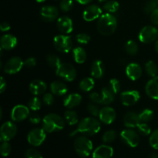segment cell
Listing matches in <instances>:
<instances>
[{
  "instance_id": "16",
  "label": "cell",
  "mask_w": 158,
  "mask_h": 158,
  "mask_svg": "<svg viewBox=\"0 0 158 158\" xmlns=\"http://www.w3.org/2000/svg\"><path fill=\"white\" fill-rule=\"evenodd\" d=\"M102 15V9L97 5H90L84 9L83 18L86 22H92Z\"/></svg>"
},
{
  "instance_id": "41",
  "label": "cell",
  "mask_w": 158,
  "mask_h": 158,
  "mask_svg": "<svg viewBox=\"0 0 158 158\" xmlns=\"http://www.w3.org/2000/svg\"><path fill=\"white\" fill-rule=\"evenodd\" d=\"M12 151V147L9 141H3L0 146V152L2 157H7Z\"/></svg>"
},
{
  "instance_id": "48",
  "label": "cell",
  "mask_w": 158,
  "mask_h": 158,
  "mask_svg": "<svg viewBox=\"0 0 158 158\" xmlns=\"http://www.w3.org/2000/svg\"><path fill=\"white\" fill-rule=\"evenodd\" d=\"M89 100L92 101V103H97V104H102V100H101V95L100 93L97 92H93L89 94Z\"/></svg>"
},
{
  "instance_id": "34",
  "label": "cell",
  "mask_w": 158,
  "mask_h": 158,
  "mask_svg": "<svg viewBox=\"0 0 158 158\" xmlns=\"http://www.w3.org/2000/svg\"><path fill=\"white\" fill-rule=\"evenodd\" d=\"M154 113L152 110L151 109H144L142 112L139 114V117H140V122L143 123H148L151 121L154 118Z\"/></svg>"
},
{
  "instance_id": "15",
  "label": "cell",
  "mask_w": 158,
  "mask_h": 158,
  "mask_svg": "<svg viewBox=\"0 0 158 158\" xmlns=\"http://www.w3.org/2000/svg\"><path fill=\"white\" fill-rule=\"evenodd\" d=\"M40 15L43 21L53 22L56 19H58L59 10L56 6H46L41 8Z\"/></svg>"
},
{
  "instance_id": "55",
  "label": "cell",
  "mask_w": 158,
  "mask_h": 158,
  "mask_svg": "<svg viewBox=\"0 0 158 158\" xmlns=\"http://www.w3.org/2000/svg\"><path fill=\"white\" fill-rule=\"evenodd\" d=\"M155 50H156V52L158 53V40L156 41V43H155Z\"/></svg>"
},
{
  "instance_id": "52",
  "label": "cell",
  "mask_w": 158,
  "mask_h": 158,
  "mask_svg": "<svg viewBox=\"0 0 158 158\" xmlns=\"http://www.w3.org/2000/svg\"><path fill=\"white\" fill-rule=\"evenodd\" d=\"M11 29V26L9 23L7 22H3L0 25V29H1L2 32H7L9 29Z\"/></svg>"
},
{
  "instance_id": "57",
  "label": "cell",
  "mask_w": 158,
  "mask_h": 158,
  "mask_svg": "<svg viewBox=\"0 0 158 158\" xmlns=\"http://www.w3.org/2000/svg\"><path fill=\"white\" fill-rule=\"evenodd\" d=\"M35 1H36L37 2L41 3V2H45V1H46V0H35Z\"/></svg>"
},
{
  "instance_id": "19",
  "label": "cell",
  "mask_w": 158,
  "mask_h": 158,
  "mask_svg": "<svg viewBox=\"0 0 158 158\" xmlns=\"http://www.w3.org/2000/svg\"><path fill=\"white\" fill-rule=\"evenodd\" d=\"M145 92L150 98L158 100V76L153 77L147 83Z\"/></svg>"
},
{
  "instance_id": "42",
  "label": "cell",
  "mask_w": 158,
  "mask_h": 158,
  "mask_svg": "<svg viewBox=\"0 0 158 158\" xmlns=\"http://www.w3.org/2000/svg\"><path fill=\"white\" fill-rule=\"evenodd\" d=\"M73 7V0H61L60 3V8L62 11L66 12L70 11Z\"/></svg>"
},
{
  "instance_id": "40",
  "label": "cell",
  "mask_w": 158,
  "mask_h": 158,
  "mask_svg": "<svg viewBox=\"0 0 158 158\" xmlns=\"http://www.w3.org/2000/svg\"><path fill=\"white\" fill-rule=\"evenodd\" d=\"M108 87L113 91L115 94H117L120 91V83L117 79L113 78L109 81V86Z\"/></svg>"
},
{
  "instance_id": "3",
  "label": "cell",
  "mask_w": 158,
  "mask_h": 158,
  "mask_svg": "<svg viewBox=\"0 0 158 158\" xmlns=\"http://www.w3.org/2000/svg\"><path fill=\"white\" fill-rule=\"evenodd\" d=\"M43 128L46 133H54L62 131L65 127V120L56 114H49L43 117Z\"/></svg>"
},
{
  "instance_id": "33",
  "label": "cell",
  "mask_w": 158,
  "mask_h": 158,
  "mask_svg": "<svg viewBox=\"0 0 158 158\" xmlns=\"http://www.w3.org/2000/svg\"><path fill=\"white\" fill-rule=\"evenodd\" d=\"M138 49V45L134 40H128L125 44V51L130 56L137 55Z\"/></svg>"
},
{
  "instance_id": "32",
  "label": "cell",
  "mask_w": 158,
  "mask_h": 158,
  "mask_svg": "<svg viewBox=\"0 0 158 158\" xmlns=\"http://www.w3.org/2000/svg\"><path fill=\"white\" fill-rule=\"evenodd\" d=\"M103 9L107 12H109V13L113 14L119 10L120 4L116 0H109V1H106L105 2V4L103 6Z\"/></svg>"
},
{
  "instance_id": "22",
  "label": "cell",
  "mask_w": 158,
  "mask_h": 158,
  "mask_svg": "<svg viewBox=\"0 0 158 158\" xmlns=\"http://www.w3.org/2000/svg\"><path fill=\"white\" fill-rule=\"evenodd\" d=\"M113 155H114L113 148L106 144L97 147L93 152V158H111Z\"/></svg>"
},
{
  "instance_id": "29",
  "label": "cell",
  "mask_w": 158,
  "mask_h": 158,
  "mask_svg": "<svg viewBox=\"0 0 158 158\" xmlns=\"http://www.w3.org/2000/svg\"><path fill=\"white\" fill-rule=\"evenodd\" d=\"M94 85H95V81L93 77H86L80 81L79 86L83 92H89L94 89Z\"/></svg>"
},
{
  "instance_id": "5",
  "label": "cell",
  "mask_w": 158,
  "mask_h": 158,
  "mask_svg": "<svg viewBox=\"0 0 158 158\" xmlns=\"http://www.w3.org/2000/svg\"><path fill=\"white\" fill-rule=\"evenodd\" d=\"M53 45L56 49L60 52L67 53L73 48V40L69 35L61 34L54 37Z\"/></svg>"
},
{
  "instance_id": "10",
  "label": "cell",
  "mask_w": 158,
  "mask_h": 158,
  "mask_svg": "<svg viewBox=\"0 0 158 158\" xmlns=\"http://www.w3.org/2000/svg\"><path fill=\"white\" fill-rule=\"evenodd\" d=\"M120 138L122 141L131 148H136L140 143V136L133 128H127L122 131Z\"/></svg>"
},
{
  "instance_id": "23",
  "label": "cell",
  "mask_w": 158,
  "mask_h": 158,
  "mask_svg": "<svg viewBox=\"0 0 158 158\" xmlns=\"http://www.w3.org/2000/svg\"><path fill=\"white\" fill-rule=\"evenodd\" d=\"M140 123L139 114L135 112H128L123 117V124L127 128H135Z\"/></svg>"
},
{
  "instance_id": "37",
  "label": "cell",
  "mask_w": 158,
  "mask_h": 158,
  "mask_svg": "<svg viewBox=\"0 0 158 158\" xmlns=\"http://www.w3.org/2000/svg\"><path fill=\"white\" fill-rule=\"evenodd\" d=\"M137 131L140 133L141 135L143 136H148L151 134V128L149 125L147 123H143V122H140L138 124V126L137 127Z\"/></svg>"
},
{
  "instance_id": "2",
  "label": "cell",
  "mask_w": 158,
  "mask_h": 158,
  "mask_svg": "<svg viewBox=\"0 0 158 158\" xmlns=\"http://www.w3.org/2000/svg\"><path fill=\"white\" fill-rule=\"evenodd\" d=\"M97 30L101 35L109 36L115 32L117 27V18L112 13L103 14L98 19L97 24Z\"/></svg>"
},
{
  "instance_id": "53",
  "label": "cell",
  "mask_w": 158,
  "mask_h": 158,
  "mask_svg": "<svg viewBox=\"0 0 158 158\" xmlns=\"http://www.w3.org/2000/svg\"><path fill=\"white\" fill-rule=\"evenodd\" d=\"M6 81L5 80L4 77H1V79H0V93L2 94L4 93V91L6 90Z\"/></svg>"
},
{
  "instance_id": "60",
  "label": "cell",
  "mask_w": 158,
  "mask_h": 158,
  "mask_svg": "<svg viewBox=\"0 0 158 158\" xmlns=\"http://www.w3.org/2000/svg\"><path fill=\"white\" fill-rule=\"evenodd\" d=\"M156 2H157V5H158V0H156Z\"/></svg>"
},
{
  "instance_id": "7",
  "label": "cell",
  "mask_w": 158,
  "mask_h": 158,
  "mask_svg": "<svg viewBox=\"0 0 158 158\" xmlns=\"http://www.w3.org/2000/svg\"><path fill=\"white\" fill-rule=\"evenodd\" d=\"M138 39L141 43L148 44L158 39V29L154 26H146L142 28L138 35Z\"/></svg>"
},
{
  "instance_id": "14",
  "label": "cell",
  "mask_w": 158,
  "mask_h": 158,
  "mask_svg": "<svg viewBox=\"0 0 158 158\" xmlns=\"http://www.w3.org/2000/svg\"><path fill=\"white\" fill-rule=\"evenodd\" d=\"M99 119L101 123L106 125H110L114 122L117 117L115 110L109 106H106L100 109L99 113Z\"/></svg>"
},
{
  "instance_id": "21",
  "label": "cell",
  "mask_w": 158,
  "mask_h": 158,
  "mask_svg": "<svg viewBox=\"0 0 158 158\" xmlns=\"http://www.w3.org/2000/svg\"><path fill=\"white\" fill-rule=\"evenodd\" d=\"M29 89L32 95H42V94H45L47 89V85L44 81L41 80H34L29 84Z\"/></svg>"
},
{
  "instance_id": "49",
  "label": "cell",
  "mask_w": 158,
  "mask_h": 158,
  "mask_svg": "<svg viewBox=\"0 0 158 158\" xmlns=\"http://www.w3.org/2000/svg\"><path fill=\"white\" fill-rule=\"evenodd\" d=\"M29 122H30L31 123H32V124H38V123H40L42 120L40 115H38L37 114H35V113L30 114L29 117Z\"/></svg>"
},
{
  "instance_id": "46",
  "label": "cell",
  "mask_w": 158,
  "mask_h": 158,
  "mask_svg": "<svg viewBox=\"0 0 158 158\" xmlns=\"http://www.w3.org/2000/svg\"><path fill=\"white\" fill-rule=\"evenodd\" d=\"M54 96L52 93H46L43 97V102L46 106H51L54 103Z\"/></svg>"
},
{
  "instance_id": "56",
  "label": "cell",
  "mask_w": 158,
  "mask_h": 158,
  "mask_svg": "<svg viewBox=\"0 0 158 158\" xmlns=\"http://www.w3.org/2000/svg\"><path fill=\"white\" fill-rule=\"evenodd\" d=\"M151 158H158V154H153L151 155Z\"/></svg>"
},
{
  "instance_id": "27",
  "label": "cell",
  "mask_w": 158,
  "mask_h": 158,
  "mask_svg": "<svg viewBox=\"0 0 158 158\" xmlns=\"http://www.w3.org/2000/svg\"><path fill=\"white\" fill-rule=\"evenodd\" d=\"M100 95H101L102 104L103 105L107 106V105L113 103L114 101V100H115L116 94L109 87H107V86L106 87H103L101 89Z\"/></svg>"
},
{
  "instance_id": "26",
  "label": "cell",
  "mask_w": 158,
  "mask_h": 158,
  "mask_svg": "<svg viewBox=\"0 0 158 158\" xmlns=\"http://www.w3.org/2000/svg\"><path fill=\"white\" fill-rule=\"evenodd\" d=\"M50 90L53 95L57 97H63L67 94L68 87L63 82L56 80L52 82L50 84Z\"/></svg>"
},
{
  "instance_id": "54",
  "label": "cell",
  "mask_w": 158,
  "mask_h": 158,
  "mask_svg": "<svg viewBox=\"0 0 158 158\" xmlns=\"http://www.w3.org/2000/svg\"><path fill=\"white\" fill-rule=\"evenodd\" d=\"M76 1L81 5H87L90 3L93 0H76Z\"/></svg>"
},
{
  "instance_id": "58",
  "label": "cell",
  "mask_w": 158,
  "mask_h": 158,
  "mask_svg": "<svg viewBox=\"0 0 158 158\" xmlns=\"http://www.w3.org/2000/svg\"><path fill=\"white\" fill-rule=\"evenodd\" d=\"M0 112H1V114H0V120H1L2 117V110L0 109Z\"/></svg>"
},
{
  "instance_id": "1",
  "label": "cell",
  "mask_w": 158,
  "mask_h": 158,
  "mask_svg": "<svg viewBox=\"0 0 158 158\" xmlns=\"http://www.w3.org/2000/svg\"><path fill=\"white\" fill-rule=\"evenodd\" d=\"M100 122L94 117H86L79 122L77 130L70 134L71 137L76 135L77 133L84 136H94L100 131Z\"/></svg>"
},
{
  "instance_id": "59",
  "label": "cell",
  "mask_w": 158,
  "mask_h": 158,
  "mask_svg": "<svg viewBox=\"0 0 158 158\" xmlns=\"http://www.w3.org/2000/svg\"><path fill=\"white\" fill-rule=\"evenodd\" d=\"M99 2H106V1H108V0H98Z\"/></svg>"
},
{
  "instance_id": "35",
  "label": "cell",
  "mask_w": 158,
  "mask_h": 158,
  "mask_svg": "<svg viewBox=\"0 0 158 158\" xmlns=\"http://www.w3.org/2000/svg\"><path fill=\"white\" fill-rule=\"evenodd\" d=\"M46 61H47V63L49 64V66H51V67L55 69H56L62 63L60 57L57 56L56 55H53V54L48 55L47 57H46Z\"/></svg>"
},
{
  "instance_id": "11",
  "label": "cell",
  "mask_w": 158,
  "mask_h": 158,
  "mask_svg": "<svg viewBox=\"0 0 158 158\" xmlns=\"http://www.w3.org/2000/svg\"><path fill=\"white\" fill-rule=\"evenodd\" d=\"M24 61L19 56H14L9 59L3 67V71L6 74L12 75L19 72L24 66Z\"/></svg>"
},
{
  "instance_id": "12",
  "label": "cell",
  "mask_w": 158,
  "mask_h": 158,
  "mask_svg": "<svg viewBox=\"0 0 158 158\" xmlns=\"http://www.w3.org/2000/svg\"><path fill=\"white\" fill-rule=\"evenodd\" d=\"M29 106L25 105L19 104L14 106L11 111V119L14 122H21L26 120L29 117L30 112H29Z\"/></svg>"
},
{
  "instance_id": "28",
  "label": "cell",
  "mask_w": 158,
  "mask_h": 158,
  "mask_svg": "<svg viewBox=\"0 0 158 158\" xmlns=\"http://www.w3.org/2000/svg\"><path fill=\"white\" fill-rule=\"evenodd\" d=\"M73 56L76 63L78 64H83L86 61L87 55L86 50L83 48L77 46L73 49Z\"/></svg>"
},
{
  "instance_id": "4",
  "label": "cell",
  "mask_w": 158,
  "mask_h": 158,
  "mask_svg": "<svg viewBox=\"0 0 158 158\" xmlns=\"http://www.w3.org/2000/svg\"><path fill=\"white\" fill-rule=\"evenodd\" d=\"M94 148L92 141L86 136L78 137L74 141V149L81 157H86L91 154Z\"/></svg>"
},
{
  "instance_id": "6",
  "label": "cell",
  "mask_w": 158,
  "mask_h": 158,
  "mask_svg": "<svg viewBox=\"0 0 158 158\" xmlns=\"http://www.w3.org/2000/svg\"><path fill=\"white\" fill-rule=\"evenodd\" d=\"M56 74L67 82H72L77 77V70L73 65L67 63H62L56 69Z\"/></svg>"
},
{
  "instance_id": "18",
  "label": "cell",
  "mask_w": 158,
  "mask_h": 158,
  "mask_svg": "<svg viewBox=\"0 0 158 158\" xmlns=\"http://www.w3.org/2000/svg\"><path fill=\"white\" fill-rule=\"evenodd\" d=\"M142 68L140 64L137 63H131L126 67V75L130 80L135 81L140 78L142 76Z\"/></svg>"
},
{
  "instance_id": "36",
  "label": "cell",
  "mask_w": 158,
  "mask_h": 158,
  "mask_svg": "<svg viewBox=\"0 0 158 158\" xmlns=\"http://www.w3.org/2000/svg\"><path fill=\"white\" fill-rule=\"evenodd\" d=\"M28 106H29V109L32 111H38L41 109L42 107V102L40 100V98L37 97V96L32 97V99H30L28 103Z\"/></svg>"
},
{
  "instance_id": "38",
  "label": "cell",
  "mask_w": 158,
  "mask_h": 158,
  "mask_svg": "<svg viewBox=\"0 0 158 158\" xmlns=\"http://www.w3.org/2000/svg\"><path fill=\"white\" fill-rule=\"evenodd\" d=\"M117 138V133L115 131H108L103 134L102 140H103V143H111V142L114 141L115 139Z\"/></svg>"
},
{
  "instance_id": "43",
  "label": "cell",
  "mask_w": 158,
  "mask_h": 158,
  "mask_svg": "<svg viewBox=\"0 0 158 158\" xmlns=\"http://www.w3.org/2000/svg\"><path fill=\"white\" fill-rule=\"evenodd\" d=\"M149 143L154 149L158 150V129L151 133L150 136Z\"/></svg>"
},
{
  "instance_id": "39",
  "label": "cell",
  "mask_w": 158,
  "mask_h": 158,
  "mask_svg": "<svg viewBox=\"0 0 158 158\" xmlns=\"http://www.w3.org/2000/svg\"><path fill=\"white\" fill-rule=\"evenodd\" d=\"M158 7V5L156 0H149L145 4L143 11L146 14H151Z\"/></svg>"
},
{
  "instance_id": "45",
  "label": "cell",
  "mask_w": 158,
  "mask_h": 158,
  "mask_svg": "<svg viewBox=\"0 0 158 158\" xmlns=\"http://www.w3.org/2000/svg\"><path fill=\"white\" fill-rule=\"evenodd\" d=\"M26 158H43L41 153L34 148H30L26 151Z\"/></svg>"
},
{
  "instance_id": "17",
  "label": "cell",
  "mask_w": 158,
  "mask_h": 158,
  "mask_svg": "<svg viewBox=\"0 0 158 158\" xmlns=\"http://www.w3.org/2000/svg\"><path fill=\"white\" fill-rule=\"evenodd\" d=\"M56 26L60 32H62L63 34H66V35L71 33L73 29V20L66 15L59 17L56 22Z\"/></svg>"
},
{
  "instance_id": "44",
  "label": "cell",
  "mask_w": 158,
  "mask_h": 158,
  "mask_svg": "<svg viewBox=\"0 0 158 158\" xmlns=\"http://www.w3.org/2000/svg\"><path fill=\"white\" fill-rule=\"evenodd\" d=\"M91 37L86 33H79L76 35V40L80 44L86 45L90 41Z\"/></svg>"
},
{
  "instance_id": "47",
  "label": "cell",
  "mask_w": 158,
  "mask_h": 158,
  "mask_svg": "<svg viewBox=\"0 0 158 158\" xmlns=\"http://www.w3.org/2000/svg\"><path fill=\"white\" fill-rule=\"evenodd\" d=\"M87 110H88V112L93 116V117H98L99 116V113H100V110H99L98 106L97 105L94 104V103H89L87 105Z\"/></svg>"
},
{
  "instance_id": "25",
  "label": "cell",
  "mask_w": 158,
  "mask_h": 158,
  "mask_svg": "<svg viewBox=\"0 0 158 158\" xmlns=\"http://www.w3.org/2000/svg\"><path fill=\"white\" fill-rule=\"evenodd\" d=\"M90 73L93 78L94 79H101L104 76L105 67L101 60H97L93 63L91 66Z\"/></svg>"
},
{
  "instance_id": "24",
  "label": "cell",
  "mask_w": 158,
  "mask_h": 158,
  "mask_svg": "<svg viewBox=\"0 0 158 158\" xmlns=\"http://www.w3.org/2000/svg\"><path fill=\"white\" fill-rule=\"evenodd\" d=\"M82 102V97L80 94H70L66 96L63 100V105L67 109H73L76 106H79Z\"/></svg>"
},
{
  "instance_id": "30",
  "label": "cell",
  "mask_w": 158,
  "mask_h": 158,
  "mask_svg": "<svg viewBox=\"0 0 158 158\" xmlns=\"http://www.w3.org/2000/svg\"><path fill=\"white\" fill-rule=\"evenodd\" d=\"M64 120L69 126H73L79 122L78 114L75 111L69 109L64 113Z\"/></svg>"
},
{
  "instance_id": "50",
  "label": "cell",
  "mask_w": 158,
  "mask_h": 158,
  "mask_svg": "<svg viewBox=\"0 0 158 158\" xmlns=\"http://www.w3.org/2000/svg\"><path fill=\"white\" fill-rule=\"evenodd\" d=\"M36 63V60H35V58H34V57H29V58L26 59L24 62L25 66L28 68L34 67V66H35Z\"/></svg>"
},
{
  "instance_id": "20",
  "label": "cell",
  "mask_w": 158,
  "mask_h": 158,
  "mask_svg": "<svg viewBox=\"0 0 158 158\" xmlns=\"http://www.w3.org/2000/svg\"><path fill=\"white\" fill-rule=\"evenodd\" d=\"M17 39L11 34H5L0 39V46L2 50H11L17 46Z\"/></svg>"
},
{
  "instance_id": "13",
  "label": "cell",
  "mask_w": 158,
  "mask_h": 158,
  "mask_svg": "<svg viewBox=\"0 0 158 158\" xmlns=\"http://www.w3.org/2000/svg\"><path fill=\"white\" fill-rule=\"evenodd\" d=\"M140 94L137 90H127L120 94V101L123 106H131L138 103Z\"/></svg>"
},
{
  "instance_id": "9",
  "label": "cell",
  "mask_w": 158,
  "mask_h": 158,
  "mask_svg": "<svg viewBox=\"0 0 158 158\" xmlns=\"http://www.w3.org/2000/svg\"><path fill=\"white\" fill-rule=\"evenodd\" d=\"M46 132L43 128H34L31 130L27 135L28 143L33 147H39L45 141Z\"/></svg>"
},
{
  "instance_id": "31",
  "label": "cell",
  "mask_w": 158,
  "mask_h": 158,
  "mask_svg": "<svg viewBox=\"0 0 158 158\" xmlns=\"http://www.w3.org/2000/svg\"><path fill=\"white\" fill-rule=\"evenodd\" d=\"M145 71H146L147 74L151 78L156 77L158 73V66L157 63L152 60L147 62L145 64Z\"/></svg>"
},
{
  "instance_id": "8",
  "label": "cell",
  "mask_w": 158,
  "mask_h": 158,
  "mask_svg": "<svg viewBox=\"0 0 158 158\" xmlns=\"http://www.w3.org/2000/svg\"><path fill=\"white\" fill-rule=\"evenodd\" d=\"M17 126L14 122L6 121L3 123L0 129V140L2 141H9L15 137L17 134Z\"/></svg>"
},
{
  "instance_id": "51",
  "label": "cell",
  "mask_w": 158,
  "mask_h": 158,
  "mask_svg": "<svg viewBox=\"0 0 158 158\" xmlns=\"http://www.w3.org/2000/svg\"><path fill=\"white\" fill-rule=\"evenodd\" d=\"M151 21L154 25H158V7L151 14Z\"/></svg>"
}]
</instances>
